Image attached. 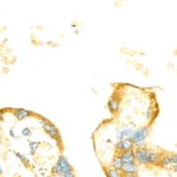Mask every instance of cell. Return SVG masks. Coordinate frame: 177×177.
Listing matches in <instances>:
<instances>
[{
  "label": "cell",
  "instance_id": "52a82bcc",
  "mask_svg": "<svg viewBox=\"0 0 177 177\" xmlns=\"http://www.w3.org/2000/svg\"><path fill=\"white\" fill-rule=\"evenodd\" d=\"M121 171L123 172L124 174H136L138 172V166L135 161L129 162V163H124Z\"/></svg>",
  "mask_w": 177,
  "mask_h": 177
},
{
  "label": "cell",
  "instance_id": "4fadbf2b",
  "mask_svg": "<svg viewBox=\"0 0 177 177\" xmlns=\"http://www.w3.org/2000/svg\"><path fill=\"white\" fill-rule=\"evenodd\" d=\"M106 174H107V177H124V174L121 170L115 169L113 167L107 169Z\"/></svg>",
  "mask_w": 177,
  "mask_h": 177
},
{
  "label": "cell",
  "instance_id": "7a4b0ae2",
  "mask_svg": "<svg viewBox=\"0 0 177 177\" xmlns=\"http://www.w3.org/2000/svg\"><path fill=\"white\" fill-rule=\"evenodd\" d=\"M71 172H74V168L69 163L67 159L64 156L58 157L55 166L52 168V173L56 175L62 176L63 174Z\"/></svg>",
  "mask_w": 177,
  "mask_h": 177
},
{
  "label": "cell",
  "instance_id": "5b68a950",
  "mask_svg": "<svg viewBox=\"0 0 177 177\" xmlns=\"http://www.w3.org/2000/svg\"><path fill=\"white\" fill-rule=\"evenodd\" d=\"M135 130L133 129L132 127L125 126L122 127L121 129H119L116 134V137L119 140H123V139H127V138H132L133 134Z\"/></svg>",
  "mask_w": 177,
  "mask_h": 177
},
{
  "label": "cell",
  "instance_id": "ba28073f",
  "mask_svg": "<svg viewBox=\"0 0 177 177\" xmlns=\"http://www.w3.org/2000/svg\"><path fill=\"white\" fill-rule=\"evenodd\" d=\"M31 114H33L32 112L23 109V108H17L15 110H14V115L18 121H22L27 119L28 117H29Z\"/></svg>",
  "mask_w": 177,
  "mask_h": 177
},
{
  "label": "cell",
  "instance_id": "9c48e42d",
  "mask_svg": "<svg viewBox=\"0 0 177 177\" xmlns=\"http://www.w3.org/2000/svg\"><path fill=\"white\" fill-rule=\"evenodd\" d=\"M120 155L122 159L123 163H129V162H134L136 159V152L133 150L127 151H123L121 152Z\"/></svg>",
  "mask_w": 177,
  "mask_h": 177
},
{
  "label": "cell",
  "instance_id": "7c38bea8",
  "mask_svg": "<svg viewBox=\"0 0 177 177\" xmlns=\"http://www.w3.org/2000/svg\"><path fill=\"white\" fill-rule=\"evenodd\" d=\"M123 161H122V159L121 157V155H117L115 156L113 159V161H112V167L115 169H118V170H121L122 167H123Z\"/></svg>",
  "mask_w": 177,
  "mask_h": 177
},
{
  "label": "cell",
  "instance_id": "44dd1931",
  "mask_svg": "<svg viewBox=\"0 0 177 177\" xmlns=\"http://www.w3.org/2000/svg\"><path fill=\"white\" fill-rule=\"evenodd\" d=\"M0 173H1V174H3V169H2V168H0Z\"/></svg>",
  "mask_w": 177,
  "mask_h": 177
},
{
  "label": "cell",
  "instance_id": "8fae6325",
  "mask_svg": "<svg viewBox=\"0 0 177 177\" xmlns=\"http://www.w3.org/2000/svg\"><path fill=\"white\" fill-rule=\"evenodd\" d=\"M159 165L164 168H172L173 163H172L171 156H169V155L161 156L160 159H159Z\"/></svg>",
  "mask_w": 177,
  "mask_h": 177
},
{
  "label": "cell",
  "instance_id": "3957f363",
  "mask_svg": "<svg viewBox=\"0 0 177 177\" xmlns=\"http://www.w3.org/2000/svg\"><path fill=\"white\" fill-rule=\"evenodd\" d=\"M149 134V130L147 127H141L137 129H136L133 136H132V141L134 146H136V148H141L144 147L147 136Z\"/></svg>",
  "mask_w": 177,
  "mask_h": 177
},
{
  "label": "cell",
  "instance_id": "5bb4252c",
  "mask_svg": "<svg viewBox=\"0 0 177 177\" xmlns=\"http://www.w3.org/2000/svg\"><path fill=\"white\" fill-rule=\"evenodd\" d=\"M39 144H40L38 143V142H35V141L30 142V143H29V151H30V154L32 156L35 155V151H37V149L39 147Z\"/></svg>",
  "mask_w": 177,
  "mask_h": 177
},
{
  "label": "cell",
  "instance_id": "2e32d148",
  "mask_svg": "<svg viewBox=\"0 0 177 177\" xmlns=\"http://www.w3.org/2000/svg\"><path fill=\"white\" fill-rule=\"evenodd\" d=\"M21 134L24 136L29 137V136H32V131H31V129H30L29 127H24V128L22 129Z\"/></svg>",
  "mask_w": 177,
  "mask_h": 177
},
{
  "label": "cell",
  "instance_id": "d6986e66",
  "mask_svg": "<svg viewBox=\"0 0 177 177\" xmlns=\"http://www.w3.org/2000/svg\"><path fill=\"white\" fill-rule=\"evenodd\" d=\"M9 134H10V136L13 137V138H16V135H15V133H14V131L13 130V129H10Z\"/></svg>",
  "mask_w": 177,
  "mask_h": 177
},
{
  "label": "cell",
  "instance_id": "e0dca14e",
  "mask_svg": "<svg viewBox=\"0 0 177 177\" xmlns=\"http://www.w3.org/2000/svg\"><path fill=\"white\" fill-rule=\"evenodd\" d=\"M171 159H172L173 166H174V165H177V154L171 155Z\"/></svg>",
  "mask_w": 177,
  "mask_h": 177
},
{
  "label": "cell",
  "instance_id": "8992f818",
  "mask_svg": "<svg viewBox=\"0 0 177 177\" xmlns=\"http://www.w3.org/2000/svg\"><path fill=\"white\" fill-rule=\"evenodd\" d=\"M133 146H134V144H133L132 138H127V139L120 140L119 143L116 144L117 150L119 151H121V152L130 151V150H132Z\"/></svg>",
  "mask_w": 177,
  "mask_h": 177
},
{
  "label": "cell",
  "instance_id": "ffe728a7",
  "mask_svg": "<svg viewBox=\"0 0 177 177\" xmlns=\"http://www.w3.org/2000/svg\"><path fill=\"white\" fill-rule=\"evenodd\" d=\"M172 169H173L174 172H177V165H174L173 168H172Z\"/></svg>",
  "mask_w": 177,
  "mask_h": 177
},
{
  "label": "cell",
  "instance_id": "30bf717a",
  "mask_svg": "<svg viewBox=\"0 0 177 177\" xmlns=\"http://www.w3.org/2000/svg\"><path fill=\"white\" fill-rule=\"evenodd\" d=\"M108 108L110 110L111 113H117L119 111V108H120V102L117 98H111L109 100H108Z\"/></svg>",
  "mask_w": 177,
  "mask_h": 177
},
{
  "label": "cell",
  "instance_id": "ac0fdd59",
  "mask_svg": "<svg viewBox=\"0 0 177 177\" xmlns=\"http://www.w3.org/2000/svg\"><path fill=\"white\" fill-rule=\"evenodd\" d=\"M61 177H75V174H74V172H71V173H66L63 174Z\"/></svg>",
  "mask_w": 177,
  "mask_h": 177
},
{
  "label": "cell",
  "instance_id": "277c9868",
  "mask_svg": "<svg viewBox=\"0 0 177 177\" xmlns=\"http://www.w3.org/2000/svg\"><path fill=\"white\" fill-rule=\"evenodd\" d=\"M43 130L46 134H48L52 138L57 140V141H60V131H58V129L51 122L47 121L45 120H43L40 121Z\"/></svg>",
  "mask_w": 177,
  "mask_h": 177
},
{
  "label": "cell",
  "instance_id": "6da1fadb",
  "mask_svg": "<svg viewBox=\"0 0 177 177\" xmlns=\"http://www.w3.org/2000/svg\"><path fill=\"white\" fill-rule=\"evenodd\" d=\"M136 159L142 165H158L159 164L160 156L155 151H149L144 147L136 148Z\"/></svg>",
  "mask_w": 177,
  "mask_h": 177
},
{
  "label": "cell",
  "instance_id": "9a60e30c",
  "mask_svg": "<svg viewBox=\"0 0 177 177\" xmlns=\"http://www.w3.org/2000/svg\"><path fill=\"white\" fill-rule=\"evenodd\" d=\"M14 154L20 159V161L24 165H28L29 164V159L25 155L21 154V153H20V152H14Z\"/></svg>",
  "mask_w": 177,
  "mask_h": 177
}]
</instances>
